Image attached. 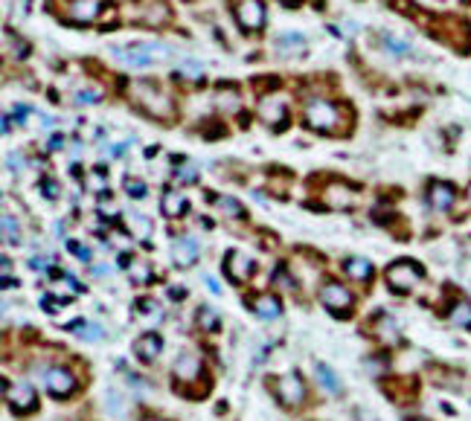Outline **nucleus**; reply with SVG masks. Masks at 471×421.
<instances>
[{
    "mask_svg": "<svg viewBox=\"0 0 471 421\" xmlns=\"http://www.w3.org/2000/svg\"><path fill=\"white\" fill-rule=\"evenodd\" d=\"M6 401L15 412H32L38 407V395L29 384H6Z\"/></svg>",
    "mask_w": 471,
    "mask_h": 421,
    "instance_id": "10",
    "label": "nucleus"
},
{
    "mask_svg": "<svg viewBox=\"0 0 471 421\" xmlns=\"http://www.w3.org/2000/svg\"><path fill=\"white\" fill-rule=\"evenodd\" d=\"M125 192L132 195V198H146V183H143V181H134V178H128V181H125Z\"/></svg>",
    "mask_w": 471,
    "mask_h": 421,
    "instance_id": "39",
    "label": "nucleus"
},
{
    "mask_svg": "<svg viewBox=\"0 0 471 421\" xmlns=\"http://www.w3.org/2000/svg\"><path fill=\"white\" fill-rule=\"evenodd\" d=\"M61 146H64V137H61V134H56V137L50 140V148H61Z\"/></svg>",
    "mask_w": 471,
    "mask_h": 421,
    "instance_id": "47",
    "label": "nucleus"
},
{
    "mask_svg": "<svg viewBox=\"0 0 471 421\" xmlns=\"http://www.w3.org/2000/svg\"><path fill=\"white\" fill-rule=\"evenodd\" d=\"M172 259H175V265L178 268H192L195 262H198V244H195V238H175L172 241Z\"/></svg>",
    "mask_w": 471,
    "mask_h": 421,
    "instance_id": "15",
    "label": "nucleus"
},
{
    "mask_svg": "<svg viewBox=\"0 0 471 421\" xmlns=\"http://www.w3.org/2000/svg\"><path fill=\"white\" fill-rule=\"evenodd\" d=\"M259 116H262L265 125H271V128H285V119H288L285 102H282V99H274V96L262 99V105H259Z\"/></svg>",
    "mask_w": 471,
    "mask_h": 421,
    "instance_id": "13",
    "label": "nucleus"
},
{
    "mask_svg": "<svg viewBox=\"0 0 471 421\" xmlns=\"http://www.w3.org/2000/svg\"><path fill=\"white\" fill-rule=\"evenodd\" d=\"M70 250L76 253V256H79L81 262H91V250H88V247H81V244H76V241H70Z\"/></svg>",
    "mask_w": 471,
    "mask_h": 421,
    "instance_id": "42",
    "label": "nucleus"
},
{
    "mask_svg": "<svg viewBox=\"0 0 471 421\" xmlns=\"http://www.w3.org/2000/svg\"><path fill=\"white\" fill-rule=\"evenodd\" d=\"M99 99H102V93H99V91H94V88H88V91H79V93H76V102H79V105H96Z\"/></svg>",
    "mask_w": 471,
    "mask_h": 421,
    "instance_id": "37",
    "label": "nucleus"
},
{
    "mask_svg": "<svg viewBox=\"0 0 471 421\" xmlns=\"http://www.w3.org/2000/svg\"><path fill=\"white\" fill-rule=\"evenodd\" d=\"M381 41H384V47H387L393 56H410V53H413L407 41H405V38H399V35H393V32H384V35H381Z\"/></svg>",
    "mask_w": 471,
    "mask_h": 421,
    "instance_id": "28",
    "label": "nucleus"
},
{
    "mask_svg": "<svg viewBox=\"0 0 471 421\" xmlns=\"http://www.w3.org/2000/svg\"><path fill=\"white\" fill-rule=\"evenodd\" d=\"M29 265H32V268H47V265H50V262H47V259H32V262H29Z\"/></svg>",
    "mask_w": 471,
    "mask_h": 421,
    "instance_id": "49",
    "label": "nucleus"
},
{
    "mask_svg": "<svg viewBox=\"0 0 471 421\" xmlns=\"http://www.w3.org/2000/svg\"><path fill=\"white\" fill-rule=\"evenodd\" d=\"M175 178H178L181 183H195V181H198V168H195L192 163H184L178 172H175Z\"/></svg>",
    "mask_w": 471,
    "mask_h": 421,
    "instance_id": "36",
    "label": "nucleus"
},
{
    "mask_svg": "<svg viewBox=\"0 0 471 421\" xmlns=\"http://www.w3.org/2000/svg\"><path fill=\"white\" fill-rule=\"evenodd\" d=\"M323 201H326L329 206H334V209H344V206H352L355 192H352L349 186H344V183H332V186L323 192Z\"/></svg>",
    "mask_w": 471,
    "mask_h": 421,
    "instance_id": "21",
    "label": "nucleus"
},
{
    "mask_svg": "<svg viewBox=\"0 0 471 421\" xmlns=\"http://www.w3.org/2000/svg\"><path fill=\"white\" fill-rule=\"evenodd\" d=\"M88 186H91L94 192H105V189H108V178H105L102 168H94V172L88 175Z\"/></svg>",
    "mask_w": 471,
    "mask_h": 421,
    "instance_id": "35",
    "label": "nucleus"
},
{
    "mask_svg": "<svg viewBox=\"0 0 471 421\" xmlns=\"http://www.w3.org/2000/svg\"><path fill=\"white\" fill-rule=\"evenodd\" d=\"M282 4H294V0H282Z\"/></svg>",
    "mask_w": 471,
    "mask_h": 421,
    "instance_id": "52",
    "label": "nucleus"
},
{
    "mask_svg": "<svg viewBox=\"0 0 471 421\" xmlns=\"http://www.w3.org/2000/svg\"><path fill=\"white\" fill-rule=\"evenodd\" d=\"M67 328H70L73 334L84 337V340H102V334H105L96 323H84V320H73V323H67Z\"/></svg>",
    "mask_w": 471,
    "mask_h": 421,
    "instance_id": "26",
    "label": "nucleus"
},
{
    "mask_svg": "<svg viewBox=\"0 0 471 421\" xmlns=\"http://www.w3.org/2000/svg\"><path fill=\"white\" fill-rule=\"evenodd\" d=\"M468 198H471V186H468Z\"/></svg>",
    "mask_w": 471,
    "mask_h": 421,
    "instance_id": "53",
    "label": "nucleus"
},
{
    "mask_svg": "<svg viewBox=\"0 0 471 421\" xmlns=\"http://www.w3.org/2000/svg\"><path fill=\"white\" fill-rule=\"evenodd\" d=\"M163 352V340H160V334H143V337H137V343H134V355L140 357V360H146V363H152L157 355Z\"/></svg>",
    "mask_w": 471,
    "mask_h": 421,
    "instance_id": "19",
    "label": "nucleus"
},
{
    "mask_svg": "<svg viewBox=\"0 0 471 421\" xmlns=\"http://www.w3.org/2000/svg\"><path fill=\"white\" fill-rule=\"evenodd\" d=\"M4 47H6V53L9 56H15V59H24L26 53H29V47H26V41H21V38H15L9 29H6V35H4Z\"/></svg>",
    "mask_w": 471,
    "mask_h": 421,
    "instance_id": "30",
    "label": "nucleus"
},
{
    "mask_svg": "<svg viewBox=\"0 0 471 421\" xmlns=\"http://www.w3.org/2000/svg\"><path fill=\"white\" fill-rule=\"evenodd\" d=\"M111 53L116 61H122L128 67H152L154 61L169 59L172 50L166 44H157V41H134V44H128V47H114Z\"/></svg>",
    "mask_w": 471,
    "mask_h": 421,
    "instance_id": "2",
    "label": "nucleus"
},
{
    "mask_svg": "<svg viewBox=\"0 0 471 421\" xmlns=\"http://www.w3.org/2000/svg\"><path fill=\"white\" fill-rule=\"evenodd\" d=\"M320 300H323V305H326L329 311H334V314H344V311L352 308V293H349L344 285H340V282H326L323 290H320Z\"/></svg>",
    "mask_w": 471,
    "mask_h": 421,
    "instance_id": "9",
    "label": "nucleus"
},
{
    "mask_svg": "<svg viewBox=\"0 0 471 421\" xmlns=\"http://www.w3.org/2000/svg\"><path fill=\"white\" fill-rule=\"evenodd\" d=\"M4 241L6 244H21V227L9 213L4 215Z\"/></svg>",
    "mask_w": 471,
    "mask_h": 421,
    "instance_id": "32",
    "label": "nucleus"
},
{
    "mask_svg": "<svg viewBox=\"0 0 471 421\" xmlns=\"http://www.w3.org/2000/svg\"><path fill=\"white\" fill-rule=\"evenodd\" d=\"M216 203L224 209V213H227L230 218H244V206H242L236 198H227V195H222V198H216Z\"/></svg>",
    "mask_w": 471,
    "mask_h": 421,
    "instance_id": "33",
    "label": "nucleus"
},
{
    "mask_svg": "<svg viewBox=\"0 0 471 421\" xmlns=\"http://www.w3.org/2000/svg\"><path fill=\"white\" fill-rule=\"evenodd\" d=\"M134 21L146 24V26H160L169 21V6L166 0H134Z\"/></svg>",
    "mask_w": 471,
    "mask_h": 421,
    "instance_id": "7",
    "label": "nucleus"
},
{
    "mask_svg": "<svg viewBox=\"0 0 471 421\" xmlns=\"http://www.w3.org/2000/svg\"><path fill=\"white\" fill-rule=\"evenodd\" d=\"M274 392H277V398L285 407H297V404H303V398H306V387H303V381H299L297 375L277 377V381H274Z\"/></svg>",
    "mask_w": 471,
    "mask_h": 421,
    "instance_id": "8",
    "label": "nucleus"
},
{
    "mask_svg": "<svg viewBox=\"0 0 471 421\" xmlns=\"http://www.w3.org/2000/svg\"><path fill=\"white\" fill-rule=\"evenodd\" d=\"M253 311L259 314L262 320H274V317L282 314V305H279V300H274V297H256V300H253Z\"/></svg>",
    "mask_w": 471,
    "mask_h": 421,
    "instance_id": "23",
    "label": "nucleus"
},
{
    "mask_svg": "<svg viewBox=\"0 0 471 421\" xmlns=\"http://www.w3.org/2000/svg\"><path fill=\"white\" fill-rule=\"evenodd\" d=\"M26 113H29V108H26V105H18V108H15V119H18V122H24V119H26Z\"/></svg>",
    "mask_w": 471,
    "mask_h": 421,
    "instance_id": "46",
    "label": "nucleus"
},
{
    "mask_svg": "<svg viewBox=\"0 0 471 421\" xmlns=\"http://www.w3.org/2000/svg\"><path fill=\"white\" fill-rule=\"evenodd\" d=\"M132 279H134L137 285H146V282L152 279V268H149L146 262H134V265H132Z\"/></svg>",
    "mask_w": 471,
    "mask_h": 421,
    "instance_id": "34",
    "label": "nucleus"
},
{
    "mask_svg": "<svg viewBox=\"0 0 471 421\" xmlns=\"http://www.w3.org/2000/svg\"><path fill=\"white\" fill-rule=\"evenodd\" d=\"M184 293H187L184 288H169V297H175V300H178V297H184Z\"/></svg>",
    "mask_w": 471,
    "mask_h": 421,
    "instance_id": "48",
    "label": "nucleus"
},
{
    "mask_svg": "<svg viewBox=\"0 0 471 421\" xmlns=\"http://www.w3.org/2000/svg\"><path fill=\"white\" fill-rule=\"evenodd\" d=\"M132 102L154 119H172V113H175L172 99H169L154 81H134L132 84Z\"/></svg>",
    "mask_w": 471,
    "mask_h": 421,
    "instance_id": "1",
    "label": "nucleus"
},
{
    "mask_svg": "<svg viewBox=\"0 0 471 421\" xmlns=\"http://www.w3.org/2000/svg\"><path fill=\"white\" fill-rule=\"evenodd\" d=\"M105 404H108V410L114 412V415H122V398H119V392L116 390H108V395H105Z\"/></svg>",
    "mask_w": 471,
    "mask_h": 421,
    "instance_id": "38",
    "label": "nucleus"
},
{
    "mask_svg": "<svg viewBox=\"0 0 471 421\" xmlns=\"http://www.w3.org/2000/svg\"><path fill=\"white\" fill-rule=\"evenodd\" d=\"M219 323H222V317H219V311H216V308H209V305L198 308V325H201L204 331H216V328H219Z\"/></svg>",
    "mask_w": 471,
    "mask_h": 421,
    "instance_id": "29",
    "label": "nucleus"
},
{
    "mask_svg": "<svg viewBox=\"0 0 471 421\" xmlns=\"http://www.w3.org/2000/svg\"><path fill=\"white\" fill-rule=\"evenodd\" d=\"M317 381H320V384H323L332 395H337V392H340V381H337L334 372H332L326 363H320V366H317Z\"/></svg>",
    "mask_w": 471,
    "mask_h": 421,
    "instance_id": "31",
    "label": "nucleus"
},
{
    "mask_svg": "<svg viewBox=\"0 0 471 421\" xmlns=\"http://www.w3.org/2000/svg\"><path fill=\"white\" fill-rule=\"evenodd\" d=\"M375 334L384 343H399V323L393 317H378L375 323Z\"/></svg>",
    "mask_w": 471,
    "mask_h": 421,
    "instance_id": "25",
    "label": "nucleus"
},
{
    "mask_svg": "<svg viewBox=\"0 0 471 421\" xmlns=\"http://www.w3.org/2000/svg\"><path fill=\"white\" fill-rule=\"evenodd\" d=\"M344 270H347V276H352V279H358V282H367V279L372 276V265H370L367 259H358V256H349V259L344 262Z\"/></svg>",
    "mask_w": 471,
    "mask_h": 421,
    "instance_id": "22",
    "label": "nucleus"
},
{
    "mask_svg": "<svg viewBox=\"0 0 471 421\" xmlns=\"http://www.w3.org/2000/svg\"><path fill=\"white\" fill-rule=\"evenodd\" d=\"M76 290H79V282H76L73 276H59V273H53V279H50V293H47V297H50V300H59L61 305H67Z\"/></svg>",
    "mask_w": 471,
    "mask_h": 421,
    "instance_id": "17",
    "label": "nucleus"
},
{
    "mask_svg": "<svg viewBox=\"0 0 471 421\" xmlns=\"http://www.w3.org/2000/svg\"><path fill=\"white\" fill-rule=\"evenodd\" d=\"M6 163H9L12 172H21V168H24V157H21V154H9Z\"/></svg>",
    "mask_w": 471,
    "mask_h": 421,
    "instance_id": "43",
    "label": "nucleus"
},
{
    "mask_svg": "<svg viewBox=\"0 0 471 421\" xmlns=\"http://www.w3.org/2000/svg\"><path fill=\"white\" fill-rule=\"evenodd\" d=\"M465 250H468V256H471V238H468V241H465Z\"/></svg>",
    "mask_w": 471,
    "mask_h": 421,
    "instance_id": "51",
    "label": "nucleus"
},
{
    "mask_svg": "<svg viewBox=\"0 0 471 421\" xmlns=\"http://www.w3.org/2000/svg\"><path fill=\"white\" fill-rule=\"evenodd\" d=\"M128 218V227H132V233H134V238H149L152 235V221L143 215V213H128L125 215Z\"/></svg>",
    "mask_w": 471,
    "mask_h": 421,
    "instance_id": "27",
    "label": "nucleus"
},
{
    "mask_svg": "<svg viewBox=\"0 0 471 421\" xmlns=\"http://www.w3.org/2000/svg\"><path fill=\"white\" fill-rule=\"evenodd\" d=\"M137 311H143V314H152L154 320H160V317H163V308H160L154 300H143V303L137 305Z\"/></svg>",
    "mask_w": 471,
    "mask_h": 421,
    "instance_id": "41",
    "label": "nucleus"
},
{
    "mask_svg": "<svg viewBox=\"0 0 471 421\" xmlns=\"http://www.w3.org/2000/svg\"><path fill=\"white\" fill-rule=\"evenodd\" d=\"M219 108H227V111H236V108H239V93H236V91H227V93H219Z\"/></svg>",
    "mask_w": 471,
    "mask_h": 421,
    "instance_id": "40",
    "label": "nucleus"
},
{
    "mask_svg": "<svg viewBox=\"0 0 471 421\" xmlns=\"http://www.w3.org/2000/svg\"><path fill=\"white\" fill-rule=\"evenodd\" d=\"M108 0H64V21L70 24H94Z\"/></svg>",
    "mask_w": 471,
    "mask_h": 421,
    "instance_id": "6",
    "label": "nucleus"
},
{
    "mask_svg": "<svg viewBox=\"0 0 471 421\" xmlns=\"http://www.w3.org/2000/svg\"><path fill=\"white\" fill-rule=\"evenodd\" d=\"M419 282H422V268L407 259H399L387 268V285L396 293H410L413 288H419Z\"/></svg>",
    "mask_w": 471,
    "mask_h": 421,
    "instance_id": "4",
    "label": "nucleus"
},
{
    "mask_svg": "<svg viewBox=\"0 0 471 421\" xmlns=\"http://www.w3.org/2000/svg\"><path fill=\"white\" fill-rule=\"evenodd\" d=\"M306 125L314 131H323V134H332L340 128V108L326 102V99H312L306 105Z\"/></svg>",
    "mask_w": 471,
    "mask_h": 421,
    "instance_id": "3",
    "label": "nucleus"
},
{
    "mask_svg": "<svg viewBox=\"0 0 471 421\" xmlns=\"http://www.w3.org/2000/svg\"><path fill=\"white\" fill-rule=\"evenodd\" d=\"M274 279H277V285H285V288H291V285H294V282L288 279V273H285V268H277V276H274Z\"/></svg>",
    "mask_w": 471,
    "mask_h": 421,
    "instance_id": "45",
    "label": "nucleus"
},
{
    "mask_svg": "<svg viewBox=\"0 0 471 421\" xmlns=\"http://www.w3.org/2000/svg\"><path fill=\"white\" fill-rule=\"evenodd\" d=\"M44 381H47V390H50L56 398H67V395H73V390H76L73 372H70V369H61V366L50 369Z\"/></svg>",
    "mask_w": 471,
    "mask_h": 421,
    "instance_id": "12",
    "label": "nucleus"
},
{
    "mask_svg": "<svg viewBox=\"0 0 471 421\" xmlns=\"http://www.w3.org/2000/svg\"><path fill=\"white\" fill-rule=\"evenodd\" d=\"M201 357L198 355H181L178 360H175V377H178V381L181 384H189V381H195V377L201 375Z\"/></svg>",
    "mask_w": 471,
    "mask_h": 421,
    "instance_id": "18",
    "label": "nucleus"
},
{
    "mask_svg": "<svg viewBox=\"0 0 471 421\" xmlns=\"http://www.w3.org/2000/svg\"><path fill=\"white\" fill-rule=\"evenodd\" d=\"M427 201H431V206L440 209V213H448V209L454 206V201H457V189L451 183L437 181V183H431V189H427Z\"/></svg>",
    "mask_w": 471,
    "mask_h": 421,
    "instance_id": "14",
    "label": "nucleus"
},
{
    "mask_svg": "<svg viewBox=\"0 0 471 421\" xmlns=\"http://www.w3.org/2000/svg\"><path fill=\"white\" fill-rule=\"evenodd\" d=\"M448 323H454L460 328H471V303L468 300H457L454 308L448 311Z\"/></svg>",
    "mask_w": 471,
    "mask_h": 421,
    "instance_id": "24",
    "label": "nucleus"
},
{
    "mask_svg": "<svg viewBox=\"0 0 471 421\" xmlns=\"http://www.w3.org/2000/svg\"><path fill=\"white\" fill-rule=\"evenodd\" d=\"M41 189H44L47 198H59V183L56 181H44V186H41Z\"/></svg>",
    "mask_w": 471,
    "mask_h": 421,
    "instance_id": "44",
    "label": "nucleus"
},
{
    "mask_svg": "<svg viewBox=\"0 0 471 421\" xmlns=\"http://www.w3.org/2000/svg\"><path fill=\"white\" fill-rule=\"evenodd\" d=\"M187 206H189L187 195L178 192V189H166L163 198H160V209H163L166 218H181V215L187 213Z\"/></svg>",
    "mask_w": 471,
    "mask_h": 421,
    "instance_id": "16",
    "label": "nucleus"
},
{
    "mask_svg": "<svg viewBox=\"0 0 471 421\" xmlns=\"http://www.w3.org/2000/svg\"><path fill=\"white\" fill-rule=\"evenodd\" d=\"M233 15H236V21H239V26L244 32H259L265 26V21H268L262 0H236Z\"/></svg>",
    "mask_w": 471,
    "mask_h": 421,
    "instance_id": "5",
    "label": "nucleus"
},
{
    "mask_svg": "<svg viewBox=\"0 0 471 421\" xmlns=\"http://www.w3.org/2000/svg\"><path fill=\"white\" fill-rule=\"evenodd\" d=\"M140 421H163V418H157V415H143Z\"/></svg>",
    "mask_w": 471,
    "mask_h": 421,
    "instance_id": "50",
    "label": "nucleus"
},
{
    "mask_svg": "<svg viewBox=\"0 0 471 421\" xmlns=\"http://www.w3.org/2000/svg\"><path fill=\"white\" fill-rule=\"evenodd\" d=\"M274 47L279 50V56H297L306 50V38L299 32H282L274 38Z\"/></svg>",
    "mask_w": 471,
    "mask_h": 421,
    "instance_id": "20",
    "label": "nucleus"
},
{
    "mask_svg": "<svg viewBox=\"0 0 471 421\" xmlns=\"http://www.w3.org/2000/svg\"><path fill=\"white\" fill-rule=\"evenodd\" d=\"M253 270H256V265H253L250 256H244V253L230 250L227 256H224V273H227L233 282H244V279H250Z\"/></svg>",
    "mask_w": 471,
    "mask_h": 421,
    "instance_id": "11",
    "label": "nucleus"
}]
</instances>
